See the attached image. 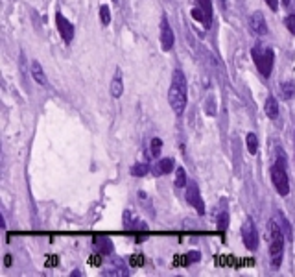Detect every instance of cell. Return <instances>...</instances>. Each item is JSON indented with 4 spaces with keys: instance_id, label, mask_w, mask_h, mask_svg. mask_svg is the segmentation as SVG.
Here are the masks:
<instances>
[{
    "instance_id": "cell-1",
    "label": "cell",
    "mask_w": 295,
    "mask_h": 277,
    "mask_svg": "<svg viewBox=\"0 0 295 277\" xmlns=\"http://www.w3.org/2000/svg\"><path fill=\"white\" fill-rule=\"evenodd\" d=\"M168 102L175 115L185 113L187 102H188V85H187V78L181 69H175L172 74V83L168 89Z\"/></svg>"
},
{
    "instance_id": "cell-2",
    "label": "cell",
    "mask_w": 295,
    "mask_h": 277,
    "mask_svg": "<svg viewBox=\"0 0 295 277\" xmlns=\"http://www.w3.org/2000/svg\"><path fill=\"white\" fill-rule=\"evenodd\" d=\"M268 233H269V261H271L273 268H280L282 257H284L286 235L282 233V229H280V225L277 223L275 218H271L269 223H268Z\"/></svg>"
},
{
    "instance_id": "cell-3",
    "label": "cell",
    "mask_w": 295,
    "mask_h": 277,
    "mask_svg": "<svg viewBox=\"0 0 295 277\" xmlns=\"http://www.w3.org/2000/svg\"><path fill=\"white\" fill-rule=\"evenodd\" d=\"M251 57H253V61L257 65L260 76L266 78V80L271 76L273 65H275V52H273L269 46H264L260 45V43L255 45L251 48Z\"/></svg>"
},
{
    "instance_id": "cell-4",
    "label": "cell",
    "mask_w": 295,
    "mask_h": 277,
    "mask_svg": "<svg viewBox=\"0 0 295 277\" xmlns=\"http://www.w3.org/2000/svg\"><path fill=\"white\" fill-rule=\"evenodd\" d=\"M271 183L280 196L290 194V177H288L286 172V159H284L282 154L277 157V161L273 163L271 166Z\"/></svg>"
},
{
    "instance_id": "cell-5",
    "label": "cell",
    "mask_w": 295,
    "mask_h": 277,
    "mask_svg": "<svg viewBox=\"0 0 295 277\" xmlns=\"http://www.w3.org/2000/svg\"><path fill=\"white\" fill-rule=\"evenodd\" d=\"M242 240L243 246L247 248L249 251H257L258 248V231L257 225L253 220H245L242 225Z\"/></svg>"
},
{
    "instance_id": "cell-6",
    "label": "cell",
    "mask_w": 295,
    "mask_h": 277,
    "mask_svg": "<svg viewBox=\"0 0 295 277\" xmlns=\"http://www.w3.org/2000/svg\"><path fill=\"white\" fill-rule=\"evenodd\" d=\"M187 201L196 209L197 215H201V216L205 215V203L196 181H188V185H187Z\"/></svg>"
},
{
    "instance_id": "cell-7",
    "label": "cell",
    "mask_w": 295,
    "mask_h": 277,
    "mask_svg": "<svg viewBox=\"0 0 295 277\" xmlns=\"http://www.w3.org/2000/svg\"><path fill=\"white\" fill-rule=\"evenodd\" d=\"M175 45V35H174V30H172V26L168 23V17L162 15L161 17V46H162V50L164 52H170Z\"/></svg>"
},
{
    "instance_id": "cell-8",
    "label": "cell",
    "mask_w": 295,
    "mask_h": 277,
    "mask_svg": "<svg viewBox=\"0 0 295 277\" xmlns=\"http://www.w3.org/2000/svg\"><path fill=\"white\" fill-rule=\"evenodd\" d=\"M55 24H57V30H59L61 39H63L67 45H70V43H72V39H74V33H76L74 24L70 23L63 13H59V11H57V15H55Z\"/></svg>"
},
{
    "instance_id": "cell-9",
    "label": "cell",
    "mask_w": 295,
    "mask_h": 277,
    "mask_svg": "<svg viewBox=\"0 0 295 277\" xmlns=\"http://www.w3.org/2000/svg\"><path fill=\"white\" fill-rule=\"evenodd\" d=\"M249 28L255 35H266L268 33V24H266V19L260 11H255L249 17Z\"/></svg>"
},
{
    "instance_id": "cell-10",
    "label": "cell",
    "mask_w": 295,
    "mask_h": 277,
    "mask_svg": "<svg viewBox=\"0 0 295 277\" xmlns=\"http://www.w3.org/2000/svg\"><path fill=\"white\" fill-rule=\"evenodd\" d=\"M124 227L128 231H138V229H142V231H146L148 229V225L142 222V220H138L131 211H124Z\"/></svg>"
},
{
    "instance_id": "cell-11",
    "label": "cell",
    "mask_w": 295,
    "mask_h": 277,
    "mask_svg": "<svg viewBox=\"0 0 295 277\" xmlns=\"http://www.w3.org/2000/svg\"><path fill=\"white\" fill-rule=\"evenodd\" d=\"M109 91H111V96H113V98H120L122 94H124V78H122L120 69L114 70V76H113V80H111Z\"/></svg>"
},
{
    "instance_id": "cell-12",
    "label": "cell",
    "mask_w": 295,
    "mask_h": 277,
    "mask_svg": "<svg viewBox=\"0 0 295 277\" xmlns=\"http://www.w3.org/2000/svg\"><path fill=\"white\" fill-rule=\"evenodd\" d=\"M279 111H280L279 102H277V98H275L273 94H269V96L266 98V102H264L266 116H268V118H271V120H277V118H279Z\"/></svg>"
},
{
    "instance_id": "cell-13",
    "label": "cell",
    "mask_w": 295,
    "mask_h": 277,
    "mask_svg": "<svg viewBox=\"0 0 295 277\" xmlns=\"http://www.w3.org/2000/svg\"><path fill=\"white\" fill-rule=\"evenodd\" d=\"M174 168H175L174 159H172V157H164V159H159V163L155 165L153 172H155L157 176H161V174H170Z\"/></svg>"
},
{
    "instance_id": "cell-14",
    "label": "cell",
    "mask_w": 295,
    "mask_h": 277,
    "mask_svg": "<svg viewBox=\"0 0 295 277\" xmlns=\"http://www.w3.org/2000/svg\"><path fill=\"white\" fill-rule=\"evenodd\" d=\"M30 72H31V78H33L39 85L46 83V74H45V70H43V67H41V63L39 61H31Z\"/></svg>"
},
{
    "instance_id": "cell-15",
    "label": "cell",
    "mask_w": 295,
    "mask_h": 277,
    "mask_svg": "<svg viewBox=\"0 0 295 277\" xmlns=\"http://www.w3.org/2000/svg\"><path fill=\"white\" fill-rule=\"evenodd\" d=\"M94 249H96V253L98 255H107L113 251V244H111V240L107 239H94Z\"/></svg>"
},
{
    "instance_id": "cell-16",
    "label": "cell",
    "mask_w": 295,
    "mask_h": 277,
    "mask_svg": "<svg viewBox=\"0 0 295 277\" xmlns=\"http://www.w3.org/2000/svg\"><path fill=\"white\" fill-rule=\"evenodd\" d=\"M294 94H295V82L286 80V82L280 83V96H282L284 100H292Z\"/></svg>"
},
{
    "instance_id": "cell-17",
    "label": "cell",
    "mask_w": 295,
    "mask_h": 277,
    "mask_svg": "<svg viewBox=\"0 0 295 277\" xmlns=\"http://www.w3.org/2000/svg\"><path fill=\"white\" fill-rule=\"evenodd\" d=\"M197 6L205 11V17H207V24H205V28L209 30L212 26V0H196Z\"/></svg>"
},
{
    "instance_id": "cell-18",
    "label": "cell",
    "mask_w": 295,
    "mask_h": 277,
    "mask_svg": "<svg viewBox=\"0 0 295 277\" xmlns=\"http://www.w3.org/2000/svg\"><path fill=\"white\" fill-rule=\"evenodd\" d=\"M275 220H277V223L280 225L282 233L286 235V239L292 240V237H294V235H292V225H290V222L286 220V216L282 215V213H277V215H275Z\"/></svg>"
},
{
    "instance_id": "cell-19",
    "label": "cell",
    "mask_w": 295,
    "mask_h": 277,
    "mask_svg": "<svg viewBox=\"0 0 295 277\" xmlns=\"http://www.w3.org/2000/svg\"><path fill=\"white\" fill-rule=\"evenodd\" d=\"M150 170H152L150 165H146V163H135L129 172H131V176H135V177H144Z\"/></svg>"
},
{
    "instance_id": "cell-20",
    "label": "cell",
    "mask_w": 295,
    "mask_h": 277,
    "mask_svg": "<svg viewBox=\"0 0 295 277\" xmlns=\"http://www.w3.org/2000/svg\"><path fill=\"white\" fill-rule=\"evenodd\" d=\"M245 146H247V152H249L251 155L258 154V137L255 133H247V135H245Z\"/></svg>"
},
{
    "instance_id": "cell-21",
    "label": "cell",
    "mask_w": 295,
    "mask_h": 277,
    "mask_svg": "<svg viewBox=\"0 0 295 277\" xmlns=\"http://www.w3.org/2000/svg\"><path fill=\"white\" fill-rule=\"evenodd\" d=\"M175 187L177 189H183V187H187L188 185V179H187V172H185V168L183 166H177L175 168Z\"/></svg>"
},
{
    "instance_id": "cell-22",
    "label": "cell",
    "mask_w": 295,
    "mask_h": 277,
    "mask_svg": "<svg viewBox=\"0 0 295 277\" xmlns=\"http://www.w3.org/2000/svg\"><path fill=\"white\" fill-rule=\"evenodd\" d=\"M100 23L104 26H109V23H111V11H109V6H106V4L100 6Z\"/></svg>"
},
{
    "instance_id": "cell-23",
    "label": "cell",
    "mask_w": 295,
    "mask_h": 277,
    "mask_svg": "<svg viewBox=\"0 0 295 277\" xmlns=\"http://www.w3.org/2000/svg\"><path fill=\"white\" fill-rule=\"evenodd\" d=\"M161 150H162V140L159 137H153L152 142H150V152H152L153 157H159Z\"/></svg>"
},
{
    "instance_id": "cell-24",
    "label": "cell",
    "mask_w": 295,
    "mask_h": 277,
    "mask_svg": "<svg viewBox=\"0 0 295 277\" xmlns=\"http://www.w3.org/2000/svg\"><path fill=\"white\" fill-rule=\"evenodd\" d=\"M284 24H286V28L290 33H294L295 35V13H292V15H288L286 19H284Z\"/></svg>"
},
{
    "instance_id": "cell-25",
    "label": "cell",
    "mask_w": 295,
    "mask_h": 277,
    "mask_svg": "<svg viewBox=\"0 0 295 277\" xmlns=\"http://www.w3.org/2000/svg\"><path fill=\"white\" fill-rule=\"evenodd\" d=\"M227 223H229V216H227V213L223 211V213L219 215V218H218V227L221 231H225V229H227Z\"/></svg>"
},
{
    "instance_id": "cell-26",
    "label": "cell",
    "mask_w": 295,
    "mask_h": 277,
    "mask_svg": "<svg viewBox=\"0 0 295 277\" xmlns=\"http://www.w3.org/2000/svg\"><path fill=\"white\" fill-rule=\"evenodd\" d=\"M266 4L269 6L271 11H277V9H279V0H266Z\"/></svg>"
},
{
    "instance_id": "cell-27",
    "label": "cell",
    "mask_w": 295,
    "mask_h": 277,
    "mask_svg": "<svg viewBox=\"0 0 295 277\" xmlns=\"http://www.w3.org/2000/svg\"><path fill=\"white\" fill-rule=\"evenodd\" d=\"M192 261H199V253H197V251L187 253V262H192Z\"/></svg>"
},
{
    "instance_id": "cell-28",
    "label": "cell",
    "mask_w": 295,
    "mask_h": 277,
    "mask_svg": "<svg viewBox=\"0 0 295 277\" xmlns=\"http://www.w3.org/2000/svg\"><path fill=\"white\" fill-rule=\"evenodd\" d=\"M4 266H6V268H9V266H11V255H6V257H4Z\"/></svg>"
},
{
    "instance_id": "cell-29",
    "label": "cell",
    "mask_w": 295,
    "mask_h": 277,
    "mask_svg": "<svg viewBox=\"0 0 295 277\" xmlns=\"http://www.w3.org/2000/svg\"><path fill=\"white\" fill-rule=\"evenodd\" d=\"M280 2H282V6H290V2H292V0H280Z\"/></svg>"
},
{
    "instance_id": "cell-30",
    "label": "cell",
    "mask_w": 295,
    "mask_h": 277,
    "mask_svg": "<svg viewBox=\"0 0 295 277\" xmlns=\"http://www.w3.org/2000/svg\"><path fill=\"white\" fill-rule=\"evenodd\" d=\"M294 146H295V133H294Z\"/></svg>"
}]
</instances>
